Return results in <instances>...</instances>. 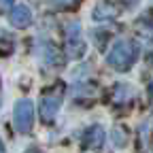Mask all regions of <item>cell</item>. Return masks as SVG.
Returning <instances> with one entry per match:
<instances>
[{"label":"cell","instance_id":"cell-1","mask_svg":"<svg viewBox=\"0 0 153 153\" xmlns=\"http://www.w3.org/2000/svg\"><path fill=\"white\" fill-rule=\"evenodd\" d=\"M136 57H138V47L136 43H130V41H117L113 45V49L108 51L106 55V62L113 70H117V72H128L134 62H136Z\"/></svg>","mask_w":153,"mask_h":153},{"label":"cell","instance_id":"cell-2","mask_svg":"<svg viewBox=\"0 0 153 153\" xmlns=\"http://www.w3.org/2000/svg\"><path fill=\"white\" fill-rule=\"evenodd\" d=\"M64 96H66V85L64 83H55L49 89H45L43 98H41V119L45 123H51L55 119L57 111H60V106L64 102Z\"/></svg>","mask_w":153,"mask_h":153},{"label":"cell","instance_id":"cell-3","mask_svg":"<svg viewBox=\"0 0 153 153\" xmlns=\"http://www.w3.org/2000/svg\"><path fill=\"white\" fill-rule=\"evenodd\" d=\"M85 51H87V43L83 38V32H81L79 24L72 22L64 30V53L70 60H79V57L85 55Z\"/></svg>","mask_w":153,"mask_h":153},{"label":"cell","instance_id":"cell-4","mask_svg":"<svg viewBox=\"0 0 153 153\" xmlns=\"http://www.w3.org/2000/svg\"><path fill=\"white\" fill-rule=\"evenodd\" d=\"M13 123L17 128V132L22 134H28L34 126V106L28 98L19 100L15 104V111H13Z\"/></svg>","mask_w":153,"mask_h":153},{"label":"cell","instance_id":"cell-5","mask_svg":"<svg viewBox=\"0 0 153 153\" xmlns=\"http://www.w3.org/2000/svg\"><path fill=\"white\" fill-rule=\"evenodd\" d=\"M102 143H104V128H102V126H91V128H87V130L83 132V136H81V147H83V149H89V151L100 149Z\"/></svg>","mask_w":153,"mask_h":153},{"label":"cell","instance_id":"cell-6","mask_svg":"<svg viewBox=\"0 0 153 153\" xmlns=\"http://www.w3.org/2000/svg\"><path fill=\"white\" fill-rule=\"evenodd\" d=\"M9 17H11V24H13L15 28H26V26L32 24V11H30L26 4L13 7V11L9 13Z\"/></svg>","mask_w":153,"mask_h":153},{"label":"cell","instance_id":"cell-7","mask_svg":"<svg viewBox=\"0 0 153 153\" xmlns=\"http://www.w3.org/2000/svg\"><path fill=\"white\" fill-rule=\"evenodd\" d=\"M121 13H119V7H115L113 2H108V0H104V2H100L98 7L94 9V19L96 22H108V19H117Z\"/></svg>","mask_w":153,"mask_h":153},{"label":"cell","instance_id":"cell-8","mask_svg":"<svg viewBox=\"0 0 153 153\" xmlns=\"http://www.w3.org/2000/svg\"><path fill=\"white\" fill-rule=\"evenodd\" d=\"M43 55H45V64L51 68H60L62 66V53L57 51V47L53 43H47L43 47Z\"/></svg>","mask_w":153,"mask_h":153},{"label":"cell","instance_id":"cell-9","mask_svg":"<svg viewBox=\"0 0 153 153\" xmlns=\"http://www.w3.org/2000/svg\"><path fill=\"white\" fill-rule=\"evenodd\" d=\"M113 143H115V147H126V143H128V130L123 126H115V130H113Z\"/></svg>","mask_w":153,"mask_h":153},{"label":"cell","instance_id":"cell-10","mask_svg":"<svg viewBox=\"0 0 153 153\" xmlns=\"http://www.w3.org/2000/svg\"><path fill=\"white\" fill-rule=\"evenodd\" d=\"M53 2L57 4V7H60V9H74L76 4H79V0H53Z\"/></svg>","mask_w":153,"mask_h":153},{"label":"cell","instance_id":"cell-11","mask_svg":"<svg viewBox=\"0 0 153 153\" xmlns=\"http://www.w3.org/2000/svg\"><path fill=\"white\" fill-rule=\"evenodd\" d=\"M13 2H15V0H0V13H11L13 9Z\"/></svg>","mask_w":153,"mask_h":153},{"label":"cell","instance_id":"cell-12","mask_svg":"<svg viewBox=\"0 0 153 153\" xmlns=\"http://www.w3.org/2000/svg\"><path fill=\"white\" fill-rule=\"evenodd\" d=\"M117 2H121L126 9H134V7H136V4L140 2V0H117Z\"/></svg>","mask_w":153,"mask_h":153},{"label":"cell","instance_id":"cell-13","mask_svg":"<svg viewBox=\"0 0 153 153\" xmlns=\"http://www.w3.org/2000/svg\"><path fill=\"white\" fill-rule=\"evenodd\" d=\"M149 96H151V100H153V83L149 85Z\"/></svg>","mask_w":153,"mask_h":153},{"label":"cell","instance_id":"cell-14","mask_svg":"<svg viewBox=\"0 0 153 153\" xmlns=\"http://www.w3.org/2000/svg\"><path fill=\"white\" fill-rule=\"evenodd\" d=\"M0 153H4V145H2V140H0Z\"/></svg>","mask_w":153,"mask_h":153}]
</instances>
